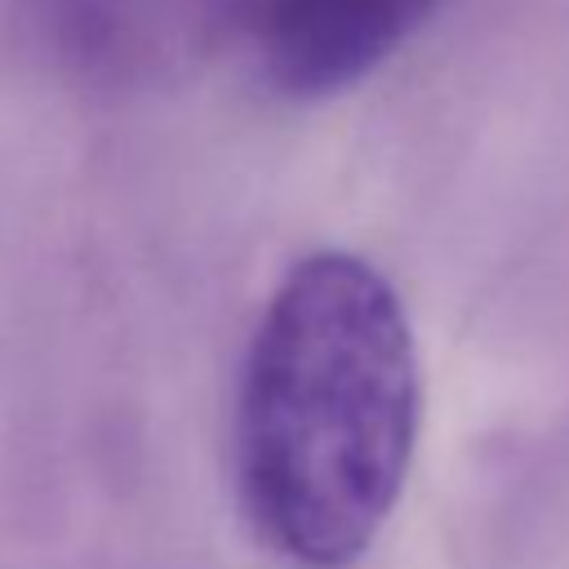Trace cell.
Segmentation results:
<instances>
[{"label":"cell","mask_w":569,"mask_h":569,"mask_svg":"<svg viewBox=\"0 0 569 569\" xmlns=\"http://www.w3.org/2000/svg\"><path fill=\"white\" fill-rule=\"evenodd\" d=\"M440 0H244L262 76L289 98H325L365 80Z\"/></svg>","instance_id":"cell-2"},{"label":"cell","mask_w":569,"mask_h":569,"mask_svg":"<svg viewBox=\"0 0 569 569\" xmlns=\"http://www.w3.org/2000/svg\"><path fill=\"white\" fill-rule=\"evenodd\" d=\"M418 413V347L391 280L347 249L293 262L236 400V485L258 538L302 569L360 560L400 502Z\"/></svg>","instance_id":"cell-1"}]
</instances>
